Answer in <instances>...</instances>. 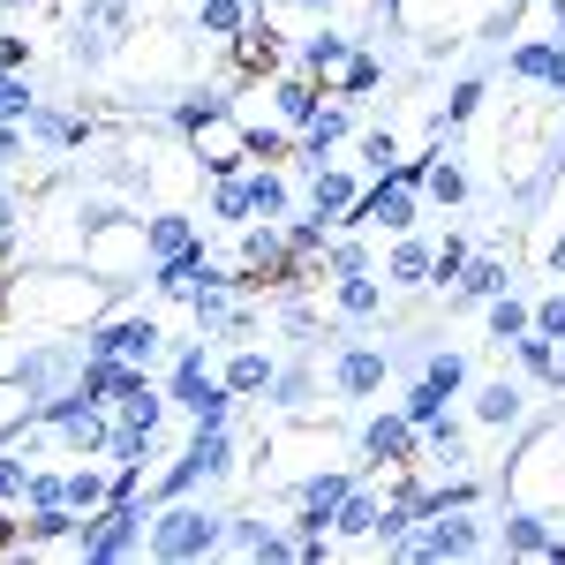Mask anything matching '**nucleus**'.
Segmentation results:
<instances>
[{
  "label": "nucleus",
  "instance_id": "e433bc0d",
  "mask_svg": "<svg viewBox=\"0 0 565 565\" xmlns=\"http://www.w3.org/2000/svg\"><path fill=\"white\" fill-rule=\"evenodd\" d=\"M558 264H565V234H558Z\"/></svg>",
  "mask_w": 565,
  "mask_h": 565
},
{
  "label": "nucleus",
  "instance_id": "cd10ccee",
  "mask_svg": "<svg viewBox=\"0 0 565 565\" xmlns=\"http://www.w3.org/2000/svg\"><path fill=\"white\" fill-rule=\"evenodd\" d=\"M340 61H348V45H340V39H309V68H317V76L340 68Z\"/></svg>",
  "mask_w": 565,
  "mask_h": 565
},
{
  "label": "nucleus",
  "instance_id": "c85d7f7f",
  "mask_svg": "<svg viewBox=\"0 0 565 565\" xmlns=\"http://www.w3.org/2000/svg\"><path fill=\"white\" fill-rule=\"evenodd\" d=\"M430 196H437V204H460V196H468V181L452 174V167H437V174H430Z\"/></svg>",
  "mask_w": 565,
  "mask_h": 565
},
{
  "label": "nucleus",
  "instance_id": "393cba45",
  "mask_svg": "<svg viewBox=\"0 0 565 565\" xmlns=\"http://www.w3.org/2000/svg\"><path fill=\"white\" fill-rule=\"evenodd\" d=\"M423 271H430V249H423V242H407V249L392 257V279H399V287H415Z\"/></svg>",
  "mask_w": 565,
  "mask_h": 565
},
{
  "label": "nucleus",
  "instance_id": "4468645a",
  "mask_svg": "<svg viewBox=\"0 0 565 565\" xmlns=\"http://www.w3.org/2000/svg\"><path fill=\"white\" fill-rule=\"evenodd\" d=\"M505 543H513V551H543V558H551V535H543V521H535V513H513V521H505Z\"/></svg>",
  "mask_w": 565,
  "mask_h": 565
},
{
  "label": "nucleus",
  "instance_id": "39448f33",
  "mask_svg": "<svg viewBox=\"0 0 565 565\" xmlns=\"http://www.w3.org/2000/svg\"><path fill=\"white\" fill-rule=\"evenodd\" d=\"M362 445H370L377 460H407V452H415V423H407V415H385V423L362 430Z\"/></svg>",
  "mask_w": 565,
  "mask_h": 565
},
{
  "label": "nucleus",
  "instance_id": "2f4dec72",
  "mask_svg": "<svg viewBox=\"0 0 565 565\" xmlns=\"http://www.w3.org/2000/svg\"><path fill=\"white\" fill-rule=\"evenodd\" d=\"M430 271H437V279H452V271H468V249H460V242H445V249L430 257Z\"/></svg>",
  "mask_w": 565,
  "mask_h": 565
},
{
  "label": "nucleus",
  "instance_id": "1a4fd4ad",
  "mask_svg": "<svg viewBox=\"0 0 565 565\" xmlns=\"http://www.w3.org/2000/svg\"><path fill=\"white\" fill-rule=\"evenodd\" d=\"M521 332H535V309L505 302V295H490V340L505 348V340H521Z\"/></svg>",
  "mask_w": 565,
  "mask_h": 565
},
{
  "label": "nucleus",
  "instance_id": "473e14b6",
  "mask_svg": "<svg viewBox=\"0 0 565 565\" xmlns=\"http://www.w3.org/2000/svg\"><path fill=\"white\" fill-rule=\"evenodd\" d=\"M15 490H31V468L23 460H0V498H15Z\"/></svg>",
  "mask_w": 565,
  "mask_h": 565
},
{
  "label": "nucleus",
  "instance_id": "6e6552de",
  "mask_svg": "<svg viewBox=\"0 0 565 565\" xmlns=\"http://www.w3.org/2000/svg\"><path fill=\"white\" fill-rule=\"evenodd\" d=\"M476 415L490 423V430L521 423V385H505V377H498V385H482V392H476Z\"/></svg>",
  "mask_w": 565,
  "mask_h": 565
},
{
  "label": "nucleus",
  "instance_id": "f8f14e48",
  "mask_svg": "<svg viewBox=\"0 0 565 565\" xmlns=\"http://www.w3.org/2000/svg\"><path fill=\"white\" fill-rule=\"evenodd\" d=\"M437 415H445V385H430V377H423V385L407 392V423H415V430H430Z\"/></svg>",
  "mask_w": 565,
  "mask_h": 565
},
{
  "label": "nucleus",
  "instance_id": "f3484780",
  "mask_svg": "<svg viewBox=\"0 0 565 565\" xmlns=\"http://www.w3.org/2000/svg\"><path fill=\"white\" fill-rule=\"evenodd\" d=\"M551 61H558V45H551V39H527L521 53H513V76H551Z\"/></svg>",
  "mask_w": 565,
  "mask_h": 565
},
{
  "label": "nucleus",
  "instance_id": "4c0bfd02",
  "mask_svg": "<svg viewBox=\"0 0 565 565\" xmlns=\"http://www.w3.org/2000/svg\"><path fill=\"white\" fill-rule=\"evenodd\" d=\"M558 385H565V370H558Z\"/></svg>",
  "mask_w": 565,
  "mask_h": 565
},
{
  "label": "nucleus",
  "instance_id": "2eb2a0df",
  "mask_svg": "<svg viewBox=\"0 0 565 565\" xmlns=\"http://www.w3.org/2000/svg\"><path fill=\"white\" fill-rule=\"evenodd\" d=\"M0 121H31V84L0 68Z\"/></svg>",
  "mask_w": 565,
  "mask_h": 565
},
{
  "label": "nucleus",
  "instance_id": "20e7f679",
  "mask_svg": "<svg viewBox=\"0 0 565 565\" xmlns=\"http://www.w3.org/2000/svg\"><path fill=\"white\" fill-rule=\"evenodd\" d=\"M385 385V354L377 348H348L340 354V392H348V399H362V392H377Z\"/></svg>",
  "mask_w": 565,
  "mask_h": 565
},
{
  "label": "nucleus",
  "instance_id": "4be33fe9",
  "mask_svg": "<svg viewBox=\"0 0 565 565\" xmlns=\"http://www.w3.org/2000/svg\"><path fill=\"white\" fill-rule=\"evenodd\" d=\"M249 212L279 218V212H287V189H279V181H271V174H257V181H249Z\"/></svg>",
  "mask_w": 565,
  "mask_h": 565
},
{
  "label": "nucleus",
  "instance_id": "b1692460",
  "mask_svg": "<svg viewBox=\"0 0 565 565\" xmlns=\"http://www.w3.org/2000/svg\"><path fill=\"white\" fill-rule=\"evenodd\" d=\"M242 8H249V0H204V31H218V39L242 31Z\"/></svg>",
  "mask_w": 565,
  "mask_h": 565
},
{
  "label": "nucleus",
  "instance_id": "f704fd0d",
  "mask_svg": "<svg viewBox=\"0 0 565 565\" xmlns=\"http://www.w3.org/2000/svg\"><path fill=\"white\" fill-rule=\"evenodd\" d=\"M0 159H23V129L15 121H0Z\"/></svg>",
  "mask_w": 565,
  "mask_h": 565
},
{
  "label": "nucleus",
  "instance_id": "a878e982",
  "mask_svg": "<svg viewBox=\"0 0 565 565\" xmlns=\"http://www.w3.org/2000/svg\"><path fill=\"white\" fill-rule=\"evenodd\" d=\"M430 385H445V392H460V377H468V362L460 354H430V370H423Z\"/></svg>",
  "mask_w": 565,
  "mask_h": 565
},
{
  "label": "nucleus",
  "instance_id": "c756f323",
  "mask_svg": "<svg viewBox=\"0 0 565 565\" xmlns=\"http://www.w3.org/2000/svg\"><path fill=\"white\" fill-rule=\"evenodd\" d=\"M98 498H106V482H98V476H68V505H84V513H90Z\"/></svg>",
  "mask_w": 565,
  "mask_h": 565
},
{
  "label": "nucleus",
  "instance_id": "9b49d317",
  "mask_svg": "<svg viewBox=\"0 0 565 565\" xmlns=\"http://www.w3.org/2000/svg\"><path fill=\"white\" fill-rule=\"evenodd\" d=\"M521 370H527V377H558V348H551V332H521Z\"/></svg>",
  "mask_w": 565,
  "mask_h": 565
},
{
  "label": "nucleus",
  "instance_id": "bb28decb",
  "mask_svg": "<svg viewBox=\"0 0 565 565\" xmlns=\"http://www.w3.org/2000/svg\"><path fill=\"white\" fill-rule=\"evenodd\" d=\"M362 159H370L377 174H392V167H399V143H392V136H362Z\"/></svg>",
  "mask_w": 565,
  "mask_h": 565
},
{
  "label": "nucleus",
  "instance_id": "dca6fc26",
  "mask_svg": "<svg viewBox=\"0 0 565 565\" xmlns=\"http://www.w3.org/2000/svg\"><path fill=\"white\" fill-rule=\"evenodd\" d=\"M340 136H348V114H340V106H324V114L309 121V159H324V143H340Z\"/></svg>",
  "mask_w": 565,
  "mask_h": 565
},
{
  "label": "nucleus",
  "instance_id": "aec40b11",
  "mask_svg": "<svg viewBox=\"0 0 565 565\" xmlns=\"http://www.w3.org/2000/svg\"><path fill=\"white\" fill-rule=\"evenodd\" d=\"M460 295H505V264H468V279H460Z\"/></svg>",
  "mask_w": 565,
  "mask_h": 565
},
{
  "label": "nucleus",
  "instance_id": "9d476101",
  "mask_svg": "<svg viewBox=\"0 0 565 565\" xmlns=\"http://www.w3.org/2000/svg\"><path fill=\"white\" fill-rule=\"evenodd\" d=\"M204 392H212V377H204V354H181V377H174V399L196 415L204 407Z\"/></svg>",
  "mask_w": 565,
  "mask_h": 565
},
{
  "label": "nucleus",
  "instance_id": "0eeeda50",
  "mask_svg": "<svg viewBox=\"0 0 565 565\" xmlns=\"http://www.w3.org/2000/svg\"><path fill=\"white\" fill-rule=\"evenodd\" d=\"M143 242H151V257L167 264V257H181V249H196V234H189V218H174V212H159L151 226H143Z\"/></svg>",
  "mask_w": 565,
  "mask_h": 565
},
{
  "label": "nucleus",
  "instance_id": "72a5a7b5",
  "mask_svg": "<svg viewBox=\"0 0 565 565\" xmlns=\"http://www.w3.org/2000/svg\"><path fill=\"white\" fill-rule=\"evenodd\" d=\"M476 106H482V84H460V90H452V121H468Z\"/></svg>",
  "mask_w": 565,
  "mask_h": 565
},
{
  "label": "nucleus",
  "instance_id": "6ab92c4d",
  "mask_svg": "<svg viewBox=\"0 0 565 565\" xmlns=\"http://www.w3.org/2000/svg\"><path fill=\"white\" fill-rule=\"evenodd\" d=\"M257 385H271V362H264V354H242V362L226 370V392H257Z\"/></svg>",
  "mask_w": 565,
  "mask_h": 565
},
{
  "label": "nucleus",
  "instance_id": "f257e3e1",
  "mask_svg": "<svg viewBox=\"0 0 565 565\" xmlns=\"http://www.w3.org/2000/svg\"><path fill=\"white\" fill-rule=\"evenodd\" d=\"M212 543H218V521L196 513V505H174L167 521H151V551H159V558H196V551H212Z\"/></svg>",
  "mask_w": 565,
  "mask_h": 565
},
{
  "label": "nucleus",
  "instance_id": "7c9ffc66",
  "mask_svg": "<svg viewBox=\"0 0 565 565\" xmlns=\"http://www.w3.org/2000/svg\"><path fill=\"white\" fill-rule=\"evenodd\" d=\"M535 332H551V340H565V295H551V302L535 309Z\"/></svg>",
  "mask_w": 565,
  "mask_h": 565
},
{
  "label": "nucleus",
  "instance_id": "ddd939ff",
  "mask_svg": "<svg viewBox=\"0 0 565 565\" xmlns=\"http://www.w3.org/2000/svg\"><path fill=\"white\" fill-rule=\"evenodd\" d=\"M377 302H385V295H377V279H362V271L340 279V309H348V317H370Z\"/></svg>",
  "mask_w": 565,
  "mask_h": 565
},
{
  "label": "nucleus",
  "instance_id": "a211bd4d",
  "mask_svg": "<svg viewBox=\"0 0 565 565\" xmlns=\"http://www.w3.org/2000/svg\"><path fill=\"white\" fill-rule=\"evenodd\" d=\"M354 204V181L348 174H317V218L324 212H348Z\"/></svg>",
  "mask_w": 565,
  "mask_h": 565
},
{
  "label": "nucleus",
  "instance_id": "7ed1b4c3",
  "mask_svg": "<svg viewBox=\"0 0 565 565\" xmlns=\"http://www.w3.org/2000/svg\"><path fill=\"white\" fill-rule=\"evenodd\" d=\"M90 354H121V362H151L159 354V324H114V332H98Z\"/></svg>",
  "mask_w": 565,
  "mask_h": 565
},
{
  "label": "nucleus",
  "instance_id": "412c9836",
  "mask_svg": "<svg viewBox=\"0 0 565 565\" xmlns=\"http://www.w3.org/2000/svg\"><path fill=\"white\" fill-rule=\"evenodd\" d=\"M279 114L309 129V121H317V90H309V84H287V90H279Z\"/></svg>",
  "mask_w": 565,
  "mask_h": 565
},
{
  "label": "nucleus",
  "instance_id": "c9c22d12",
  "mask_svg": "<svg viewBox=\"0 0 565 565\" xmlns=\"http://www.w3.org/2000/svg\"><path fill=\"white\" fill-rule=\"evenodd\" d=\"M543 84H558V90H565V45H558V61H551V76H543Z\"/></svg>",
  "mask_w": 565,
  "mask_h": 565
},
{
  "label": "nucleus",
  "instance_id": "f03ea898",
  "mask_svg": "<svg viewBox=\"0 0 565 565\" xmlns=\"http://www.w3.org/2000/svg\"><path fill=\"white\" fill-rule=\"evenodd\" d=\"M385 181H392V189H377V196L362 204V218L399 234V226H415V181H399V174H385Z\"/></svg>",
  "mask_w": 565,
  "mask_h": 565
},
{
  "label": "nucleus",
  "instance_id": "5701e85b",
  "mask_svg": "<svg viewBox=\"0 0 565 565\" xmlns=\"http://www.w3.org/2000/svg\"><path fill=\"white\" fill-rule=\"evenodd\" d=\"M340 527H348V535H370V527H377V505H370V498H340Z\"/></svg>",
  "mask_w": 565,
  "mask_h": 565
},
{
  "label": "nucleus",
  "instance_id": "423d86ee",
  "mask_svg": "<svg viewBox=\"0 0 565 565\" xmlns=\"http://www.w3.org/2000/svg\"><path fill=\"white\" fill-rule=\"evenodd\" d=\"M482 535L468 521H445V513H437L430 521V535H423V551H430V558H468V551H476Z\"/></svg>",
  "mask_w": 565,
  "mask_h": 565
}]
</instances>
